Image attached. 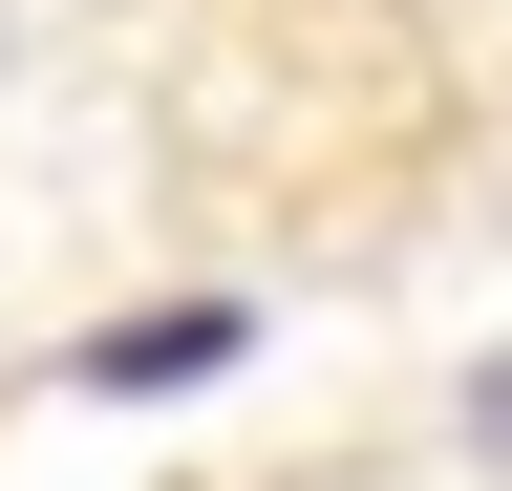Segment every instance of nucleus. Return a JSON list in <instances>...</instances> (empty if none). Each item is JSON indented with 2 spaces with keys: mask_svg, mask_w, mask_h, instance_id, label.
I'll use <instances>...</instances> for the list:
<instances>
[{
  "mask_svg": "<svg viewBox=\"0 0 512 491\" xmlns=\"http://www.w3.org/2000/svg\"><path fill=\"white\" fill-rule=\"evenodd\" d=\"M192 363H235V299H171V321L107 342V385H192Z\"/></svg>",
  "mask_w": 512,
  "mask_h": 491,
  "instance_id": "1",
  "label": "nucleus"
}]
</instances>
